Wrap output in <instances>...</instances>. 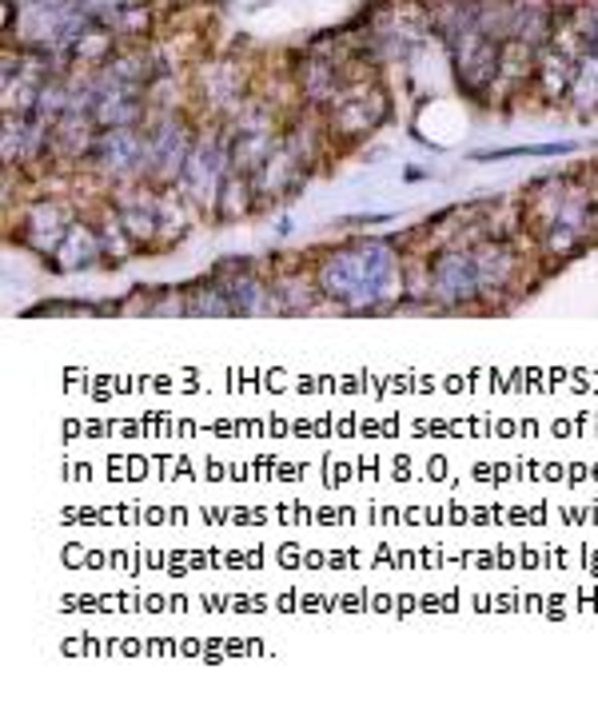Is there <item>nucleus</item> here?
<instances>
[{
  "instance_id": "nucleus-1",
  "label": "nucleus",
  "mask_w": 598,
  "mask_h": 705,
  "mask_svg": "<svg viewBox=\"0 0 598 705\" xmlns=\"http://www.w3.org/2000/svg\"><path fill=\"white\" fill-rule=\"evenodd\" d=\"M319 292L336 299L348 312L379 307L403 292V271H399L396 247L384 239H360L324 256L319 263Z\"/></svg>"
},
{
  "instance_id": "nucleus-2",
  "label": "nucleus",
  "mask_w": 598,
  "mask_h": 705,
  "mask_svg": "<svg viewBox=\"0 0 598 705\" xmlns=\"http://www.w3.org/2000/svg\"><path fill=\"white\" fill-rule=\"evenodd\" d=\"M92 168L104 179H116V184L148 176V132L136 124L101 128L96 144H92Z\"/></svg>"
},
{
  "instance_id": "nucleus-3",
  "label": "nucleus",
  "mask_w": 598,
  "mask_h": 705,
  "mask_svg": "<svg viewBox=\"0 0 598 705\" xmlns=\"http://www.w3.org/2000/svg\"><path fill=\"white\" fill-rule=\"evenodd\" d=\"M227 172H232L227 132L215 128V132L200 136L192 144V156H188V164H184V172H180V191L192 203L208 208V203H215V196H220V184H224Z\"/></svg>"
},
{
  "instance_id": "nucleus-4",
  "label": "nucleus",
  "mask_w": 598,
  "mask_h": 705,
  "mask_svg": "<svg viewBox=\"0 0 598 705\" xmlns=\"http://www.w3.org/2000/svg\"><path fill=\"white\" fill-rule=\"evenodd\" d=\"M148 132V176L156 184H180V172L192 156V132L180 116H160Z\"/></svg>"
},
{
  "instance_id": "nucleus-5",
  "label": "nucleus",
  "mask_w": 598,
  "mask_h": 705,
  "mask_svg": "<svg viewBox=\"0 0 598 705\" xmlns=\"http://www.w3.org/2000/svg\"><path fill=\"white\" fill-rule=\"evenodd\" d=\"M431 295L447 307L455 303H471L483 295V283H479V263H474V247H452V251H439L435 263H431Z\"/></svg>"
},
{
  "instance_id": "nucleus-6",
  "label": "nucleus",
  "mask_w": 598,
  "mask_h": 705,
  "mask_svg": "<svg viewBox=\"0 0 598 705\" xmlns=\"http://www.w3.org/2000/svg\"><path fill=\"white\" fill-rule=\"evenodd\" d=\"M387 116V96L379 89H360V92H348L331 104V132L339 136H363L379 128Z\"/></svg>"
},
{
  "instance_id": "nucleus-7",
  "label": "nucleus",
  "mask_w": 598,
  "mask_h": 705,
  "mask_svg": "<svg viewBox=\"0 0 598 705\" xmlns=\"http://www.w3.org/2000/svg\"><path fill=\"white\" fill-rule=\"evenodd\" d=\"M72 224H77V220H68V212L60 208V203H36V208L24 212L21 244L33 247V251H40V256H52Z\"/></svg>"
},
{
  "instance_id": "nucleus-8",
  "label": "nucleus",
  "mask_w": 598,
  "mask_h": 705,
  "mask_svg": "<svg viewBox=\"0 0 598 705\" xmlns=\"http://www.w3.org/2000/svg\"><path fill=\"white\" fill-rule=\"evenodd\" d=\"M52 256H57V259H52V268H57V271L92 268V263H96V256H104L101 232H96V227H89V224H72Z\"/></svg>"
},
{
  "instance_id": "nucleus-9",
  "label": "nucleus",
  "mask_w": 598,
  "mask_h": 705,
  "mask_svg": "<svg viewBox=\"0 0 598 705\" xmlns=\"http://www.w3.org/2000/svg\"><path fill=\"white\" fill-rule=\"evenodd\" d=\"M251 196H256V184H251V176H244V172H227L212 208H215V215H220V220H236V215H244L251 208Z\"/></svg>"
},
{
  "instance_id": "nucleus-10",
  "label": "nucleus",
  "mask_w": 598,
  "mask_h": 705,
  "mask_svg": "<svg viewBox=\"0 0 598 705\" xmlns=\"http://www.w3.org/2000/svg\"><path fill=\"white\" fill-rule=\"evenodd\" d=\"M575 60L566 57V52H547L539 64V80H542V92L547 96H563L571 84H575Z\"/></svg>"
}]
</instances>
